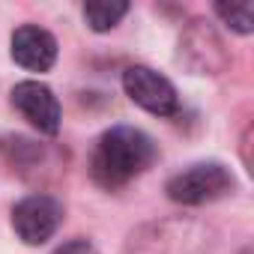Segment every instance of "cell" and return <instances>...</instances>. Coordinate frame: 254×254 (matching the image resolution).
Masks as SVG:
<instances>
[{"label": "cell", "mask_w": 254, "mask_h": 254, "mask_svg": "<svg viewBox=\"0 0 254 254\" xmlns=\"http://www.w3.org/2000/svg\"><path fill=\"white\" fill-rule=\"evenodd\" d=\"M159 150L153 138L135 126H114L108 129L93 150L90 159V174L102 189H120L141 177L147 168H153Z\"/></svg>", "instance_id": "obj_1"}, {"label": "cell", "mask_w": 254, "mask_h": 254, "mask_svg": "<svg viewBox=\"0 0 254 254\" xmlns=\"http://www.w3.org/2000/svg\"><path fill=\"white\" fill-rule=\"evenodd\" d=\"M218 236L197 218H162L132 230L129 254H212Z\"/></svg>", "instance_id": "obj_2"}, {"label": "cell", "mask_w": 254, "mask_h": 254, "mask_svg": "<svg viewBox=\"0 0 254 254\" xmlns=\"http://www.w3.org/2000/svg\"><path fill=\"white\" fill-rule=\"evenodd\" d=\"M233 189V174L221 162H197L168 180V197L183 206H200L224 197Z\"/></svg>", "instance_id": "obj_3"}, {"label": "cell", "mask_w": 254, "mask_h": 254, "mask_svg": "<svg viewBox=\"0 0 254 254\" xmlns=\"http://www.w3.org/2000/svg\"><path fill=\"white\" fill-rule=\"evenodd\" d=\"M123 90L135 105L156 117H174L180 111L177 87L150 66H129L123 72Z\"/></svg>", "instance_id": "obj_4"}, {"label": "cell", "mask_w": 254, "mask_h": 254, "mask_svg": "<svg viewBox=\"0 0 254 254\" xmlns=\"http://www.w3.org/2000/svg\"><path fill=\"white\" fill-rule=\"evenodd\" d=\"M60 224H63V203L51 194H30L18 200L12 209V227L24 245L48 242Z\"/></svg>", "instance_id": "obj_5"}, {"label": "cell", "mask_w": 254, "mask_h": 254, "mask_svg": "<svg viewBox=\"0 0 254 254\" xmlns=\"http://www.w3.org/2000/svg\"><path fill=\"white\" fill-rule=\"evenodd\" d=\"M12 105L42 135H57L60 132V102H57L54 90L45 87L42 81L15 84L12 87Z\"/></svg>", "instance_id": "obj_6"}, {"label": "cell", "mask_w": 254, "mask_h": 254, "mask_svg": "<svg viewBox=\"0 0 254 254\" xmlns=\"http://www.w3.org/2000/svg\"><path fill=\"white\" fill-rule=\"evenodd\" d=\"M180 60L186 66H191L194 72H203V75H215L224 69L227 63V54H224V45L221 39L215 36L212 27H206L203 21H194L186 36L180 39Z\"/></svg>", "instance_id": "obj_7"}, {"label": "cell", "mask_w": 254, "mask_h": 254, "mask_svg": "<svg viewBox=\"0 0 254 254\" xmlns=\"http://www.w3.org/2000/svg\"><path fill=\"white\" fill-rule=\"evenodd\" d=\"M12 60L30 72H48L57 60V39L36 24H24L12 33Z\"/></svg>", "instance_id": "obj_8"}, {"label": "cell", "mask_w": 254, "mask_h": 254, "mask_svg": "<svg viewBox=\"0 0 254 254\" xmlns=\"http://www.w3.org/2000/svg\"><path fill=\"white\" fill-rule=\"evenodd\" d=\"M81 12H84V21L90 24V30L108 33L129 12V3H123V0H93V3H84Z\"/></svg>", "instance_id": "obj_9"}, {"label": "cell", "mask_w": 254, "mask_h": 254, "mask_svg": "<svg viewBox=\"0 0 254 254\" xmlns=\"http://www.w3.org/2000/svg\"><path fill=\"white\" fill-rule=\"evenodd\" d=\"M215 15L236 33L248 36L254 30V6L248 3V0H230V3H215Z\"/></svg>", "instance_id": "obj_10"}, {"label": "cell", "mask_w": 254, "mask_h": 254, "mask_svg": "<svg viewBox=\"0 0 254 254\" xmlns=\"http://www.w3.org/2000/svg\"><path fill=\"white\" fill-rule=\"evenodd\" d=\"M54 254H99V251H96V245H93L90 239H69V242H63Z\"/></svg>", "instance_id": "obj_11"}]
</instances>
